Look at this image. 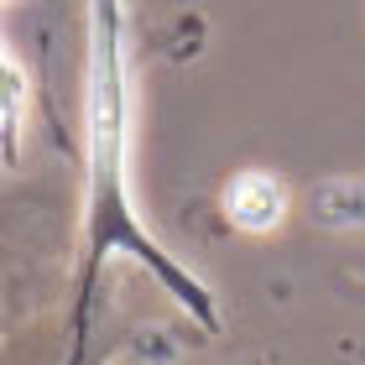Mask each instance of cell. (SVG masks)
Returning a JSON list of instances; mask_svg holds the SVG:
<instances>
[{
    "instance_id": "6da1fadb",
    "label": "cell",
    "mask_w": 365,
    "mask_h": 365,
    "mask_svg": "<svg viewBox=\"0 0 365 365\" xmlns=\"http://www.w3.org/2000/svg\"><path fill=\"white\" fill-rule=\"evenodd\" d=\"M287 214V188L272 173H240L225 182V220L235 230H251V235H267L282 225Z\"/></svg>"
},
{
    "instance_id": "3957f363",
    "label": "cell",
    "mask_w": 365,
    "mask_h": 365,
    "mask_svg": "<svg viewBox=\"0 0 365 365\" xmlns=\"http://www.w3.org/2000/svg\"><path fill=\"white\" fill-rule=\"evenodd\" d=\"M21 130V73H16V58L6 53V136Z\"/></svg>"
},
{
    "instance_id": "7a4b0ae2",
    "label": "cell",
    "mask_w": 365,
    "mask_h": 365,
    "mask_svg": "<svg viewBox=\"0 0 365 365\" xmlns=\"http://www.w3.org/2000/svg\"><path fill=\"white\" fill-rule=\"evenodd\" d=\"M313 214L324 225H365V182L360 178H334L313 193Z\"/></svg>"
}]
</instances>
